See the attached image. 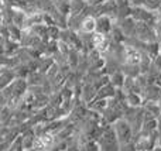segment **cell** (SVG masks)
Here are the masks:
<instances>
[{"instance_id":"obj_2","label":"cell","mask_w":161,"mask_h":151,"mask_svg":"<svg viewBox=\"0 0 161 151\" xmlns=\"http://www.w3.org/2000/svg\"><path fill=\"white\" fill-rule=\"evenodd\" d=\"M125 57H126V62L127 64H130V65H136V64H139L140 61L143 59V57H142V54L139 52V51L136 50V48H133V47H125Z\"/></svg>"},{"instance_id":"obj_1","label":"cell","mask_w":161,"mask_h":151,"mask_svg":"<svg viewBox=\"0 0 161 151\" xmlns=\"http://www.w3.org/2000/svg\"><path fill=\"white\" fill-rule=\"evenodd\" d=\"M112 28H113V24H112V20L108 14H102L96 19V33L106 35L109 31H112Z\"/></svg>"},{"instance_id":"obj_6","label":"cell","mask_w":161,"mask_h":151,"mask_svg":"<svg viewBox=\"0 0 161 151\" xmlns=\"http://www.w3.org/2000/svg\"><path fill=\"white\" fill-rule=\"evenodd\" d=\"M143 7L147 8L148 11H154V10H158L160 6H161V0H143Z\"/></svg>"},{"instance_id":"obj_8","label":"cell","mask_w":161,"mask_h":151,"mask_svg":"<svg viewBox=\"0 0 161 151\" xmlns=\"http://www.w3.org/2000/svg\"><path fill=\"white\" fill-rule=\"evenodd\" d=\"M160 51H161V42H160Z\"/></svg>"},{"instance_id":"obj_5","label":"cell","mask_w":161,"mask_h":151,"mask_svg":"<svg viewBox=\"0 0 161 151\" xmlns=\"http://www.w3.org/2000/svg\"><path fill=\"white\" fill-rule=\"evenodd\" d=\"M71 2V19L72 17H78L86 7V0H69Z\"/></svg>"},{"instance_id":"obj_7","label":"cell","mask_w":161,"mask_h":151,"mask_svg":"<svg viewBox=\"0 0 161 151\" xmlns=\"http://www.w3.org/2000/svg\"><path fill=\"white\" fill-rule=\"evenodd\" d=\"M88 2H89V4H92V6H95V7H96V6L102 4V3H106L108 0H88Z\"/></svg>"},{"instance_id":"obj_4","label":"cell","mask_w":161,"mask_h":151,"mask_svg":"<svg viewBox=\"0 0 161 151\" xmlns=\"http://www.w3.org/2000/svg\"><path fill=\"white\" fill-rule=\"evenodd\" d=\"M92 45L96 47L97 50H106V48L109 47V41H108L105 34L96 33V34H93V37H92Z\"/></svg>"},{"instance_id":"obj_3","label":"cell","mask_w":161,"mask_h":151,"mask_svg":"<svg viewBox=\"0 0 161 151\" xmlns=\"http://www.w3.org/2000/svg\"><path fill=\"white\" fill-rule=\"evenodd\" d=\"M95 30H96V19H93L92 16H86L80 21V31L85 34H91Z\"/></svg>"}]
</instances>
